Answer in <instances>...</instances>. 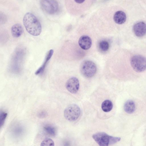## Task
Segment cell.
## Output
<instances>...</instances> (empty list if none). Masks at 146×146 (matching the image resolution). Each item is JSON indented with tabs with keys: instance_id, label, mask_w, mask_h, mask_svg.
Returning <instances> with one entry per match:
<instances>
[{
	"instance_id": "1",
	"label": "cell",
	"mask_w": 146,
	"mask_h": 146,
	"mask_svg": "<svg viewBox=\"0 0 146 146\" xmlns=\"http://www.w3.org/2000/svg\"><path fill=\"white\" fill-rule=\"evenodd\" d=\"M24 25L27 32L34 36L39 35L42 31L41 25L37 18L30 13H26L23 18Z\"/></svg>"
},
{
	"instance_id": "2",
	"label": "cell",
	"mask_w": 146,
	"mask_h": 146,
	"mask_svg": "<svg viewBox=\"0 0 146 146\" xmlns=\"http://www.w3.org/2000/svg\"><path fill=\"white\" fill-rule=\"evenodd\" d=\"M92 137L100 146H107L119 141L121 138L110 136L105 132H99L93 134Z\"/></svg>"
},
{
	"instance_id": "3",
	"label": "cell",
	"mask_w": 146,
	"mask_h": 146,
	"mask_svg": "<svg viewBox=\"0 0 146 146\" xmlns=\"http://www.w3.org/2000/svg\"><path fill=\"white\" fill-rule=\"evenodd\" d=\"M81 74L87 78L93 77L95 74L97 68L95 64L90 60L85 61L82 64L80 67Z\"/></svg>"
},
{
	"instance_id": "4",
	"label": "cell",
	"mask_w": 146,
	"mask_h": 146,
	"mask_svg": "<svg viewBox=\"0 0 146 146\" xmlns=\"http://www.w3.org/2000/svg\"><path fill=\"white\" fill-rule=\"evenodd\" d=\"M131 64L136 72H141L146 69V58L140 55L133 56L131 59Z\"/></svg>"
},
{
	"instance_id": "5",
	"label": "cell",
	"mask_w": 146,
	"mask_h": 146,
	"mask_svg": "<svg viewBox=\"0 0 146 146\" xmlns=\"http://www.w3.org/2000/svg\"><path fill=\"white\" fill-rule=\"evenodd\" d=\"M81 110L79 107L75 104L68 106L64 110V116L66 119L70 121L77 120L80 115Z\"/></svg>"
},
{
	"instance_id": "6",
	"label": "cell",
	"mask_w": 146,
	"mask_h": 146,
	"mask_svg": "<svg viewBox=\"0 0 146 146\" xmlns=\"http://www.w3.org/2000/svg\"><path fill=\"white\" fill-rule=\"evenodd\" d=\"M40 5L43 10L50 14L56 13L58 9V3L55 0H41Z\"/></svg>"
},
{
	"instance_id": "7",
	"label": "cell",
	"mask_w": 146,
	"mask_h": 146,
	"mask_svg": "<svg viewBox=\"0 0 146 146\" xmlns=\"http://www.w3.org/2000/svg\"><path fill=\"white\" fill-rule=\"evenodd\" d=\"M80 84L78 80L75 77L69 78L67 81L66 87L68 91L72 93H75L79 90Z\"/></svg>"
},
{
	"instance_id": "8",
	"label": "cell",
	"mask_w": 146,
	"mask_h": 146,
	"mask_svg": "<svg viewBox=\"0 0 146 146\" xmlns=\"http://www.w3.org/2000/svg\"><path fill=\"white\" fill-rule=\"evenodd\" d=\"M133 30L137 36L142 37L146 34V24L142 21L137 22L133 25Z\"/></svg>"
},
{
	"instance_id": "9",
	"label": "cell",
	"mask_w": 146,
	"mask_h": 146,
	"mask_svg": "<svg viewBox=\"0 0 146 146\" xmlns=\"http://www.w3.org/2000/svg\"><path fill=\"white\" fill-rule=\"evenodd\" d=\"M78 44L82 48L87 50L89 49L92 46V40L87 35H83L80 38Z\"/></svg>"
},
{
	"instance_id": "10",
	"label": "cell",
	"mask_w": 146,
	"mask_h": 146,
	"mask_svg": "<svg viewBox=\"0 0 146 146\" xmlns=\"http://www.w3.org/2000/svg\"><path fill=\"white\" fill-rule=\"evenodd\" d=\"M54 52L53 49H51L48 51L46 53L45 59L41 66L35 72V74L38 75L42 74L44 72L48 62L52 57Z\"/></svg>"
},
{
	"instance_id": "11",
	"label": "cell",
	"mask_w": 146,
	"mask_h": 146,
	"mask_svg": "<svg viewBox=\"0 0 146 146\" xmlns=\"http://www.w3.org/2000/svg\"><path fill=\"white\" fill-rule=\"evenodd\" d=\"M113 20L115 22L118 24L124 23L126 20L125 13L123 11H119L116 12L113 16Z\"/></svg>"
},
{
	"instance_id": "12",
	"label": "cell",
	"mask_w": 146,
	"mask_h": 146,
	"mask_svg": "<svg viewBox=\"0 0 146 146\" xmlns=\"http://www.w3.org/2000/svg\"><path fill=\"white\" fill-rule=\"evenodd\" d=\"M11 33L12 36L15 38L19 37L23 34V29L20 24H16L13 25L11 28Z\"/></svg>"
},
{
	"instance_id": "13",
	"label": "cell",
	"mask_w": 146,
	"mask_h": 146,
	"mask_svg": "<svg viewBox=\"0 0 146 146\" xmlns=\"http://www.w3.org/2000/svg\"><path fill=\"white\" fill-rule=\"evenodd\" d=\"M124 108L126 113L129 114L132 113L135 109V104L133 101L128 100L125 103Z\"/></svg>"
},
{
	"instance_id": "14",
	"label": "cell",
	"mask_w": 146,
	"mask_h": 146,
	"mask_svg": "<svg viewBox=\"0 0 146 146\" xmlns=\"http://www.w3.org/2000/svg\"><path fill=\"white\" fill-rule=\"evenodd\" d=\"M113 107L112 102L109 100H106L104 101L101 105L102 110L105 112L110 111L112 109Z\"/></svg>"
},
{
	"instance_id": "15",
	"label": "cell",
	"mask_w": 146,
	"mask_h": 146,
	"mask_svg": "<svg viewBox=\"0 0 146 146\" xmlns=\"http://www.w3.org/2000/svg\"><path fill=\"white\" fill-rule=\"evenodd\" d=\"M99 47L100 49L103 51H107L109 47V43L106 41L102 40L100 42L99 44Z\"/></svg>"
},
{
	"instance_id": "16",
	"label": "cell",
	"mask_w": 146,
	"mask_h": 146,
	"mask_svg": "<svg viewBox=\"0 0 146 146\" xmlns=\"http://www.w3.org/2000/svg\"><path fill=\"white\" fill-rule=\"evenodd\" d=\"M44 129L47 133L52 136L56 134V130L54 127L52 126L46 125L44 127Z\"/></svg>"
},
{
	"instance_id": "17",
	"label": "cell",
	"mask_w": 146,
	"mask_h": 146,
	"mask_svg": "<svg viewBox=\"0 0 146 146\" xmlns=\"http://www.w3.org/2000/svg\"><path fill=\"white\" fill-rule=\"evenodd\" d=\"M41 146H54V143L53 140L49 138H46L43 140L40 144Z\"/></svg>"
},
{
	"instance_id": "18",
	"label": "cell",
	"mask_w": 146,
	"mask_h": 146,
	"mask_svg": "<svg viewBox=\"0 0 146 146\" xmlns=\"http://www.w3.org/2000/svg\"><path fill=\"white\" fill-rule=\"evenodd\" d=\"M7 114L5 111H1L0 113V125L1 127L4 125Z\"/></svg>"
},
{
	"instance_id": "19",
	"label": "cell",
	"mask_w": 146,
	"mask_h": 146,
	"mask_svg": "<svg viewBox=\"0 0 146 146\" xmlns=\"http://www.w3.org/2000/svg\"><path fill=\"white\" fill-rule=\"evenodd\" d=\"M85 0H74L75 2L79 4H80L84 2Z\"/></svg>"
}]
</instances>
